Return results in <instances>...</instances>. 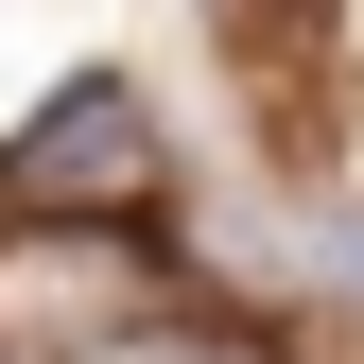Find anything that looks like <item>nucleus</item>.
I'll use <instances>...</instances> for the list:
<instances>
[{
    "label": "nucleus",
    "mask_w": 364,
    "mask_h": 364,
    "mask_svg": "<svg viewBox=\"0 0 364 364\" xmlns=\"http://www.w3.org/2000/svg\"><path fill=\"white\" fill-rule=\"evenodd\" d=\"M156 173H173L156 156V105L87 70V87H53V105L0 139V208H35V225H139Z\"/></svg>",
    "instance_id": "nucleus-1"
},
{
    "label": "nucleus",
    "mask_w": 364,
    "mask_h": 364,
    "mask_svg": "<svg viewBox=\"0 0 364 364\" xmlns=\"http://www.w3.org/2000/svg\"><path fill=\"white\" fill-rule=\"evenodd\" d=\"M87 364H278L260 330H225V312H139V330H105Z\"/></svg>",
    "instance_id": "nucleus-2"
},
{
    "label": "nucleus",
    "mask_w": 364,
    "mask_h": 364,
    "mask_svg": "<svg viewBox=\"0 0 364 364\" xmlns=\"http://www.w3.org/2000/svg\"><path fill=\"white\" fill-rule=\"evenodd\" d=\"M330 295H347V312H364V225H330Z\"/></svg>",
    "instance_id": "nucleus-3"
},
{
    "label": "nucleus",
    "mask_w": 364,
    "mask_h": 364,
    "mask_svg": "<svg viewBox=\"0 0 364 364\" xmlns=\"http://www.w3.org/2000/svg\"><path fill=\"white\" fill-rule=\"evenodd\" d=\"M0 364H18V330H0Z\"/></svg>",
    "instance_id": "nucleus-4"
}]
</instances>
